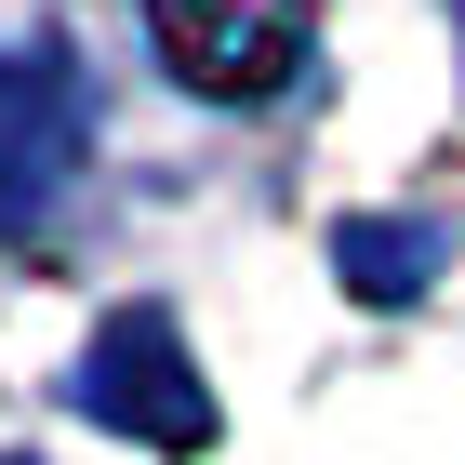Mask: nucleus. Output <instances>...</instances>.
I'll return each instance as SVG.
<instances>
[{
  "label": "nucleus",
  "mask_w": 465,
  "mask_h": 465,
  "mask_svg": "<svg viewBox=\"0 0 465 465\" xmlns=\"http://www.w3.org/2000/svg\"><path fill=\"white\" fill-rule=\"evenodd\" d=\"M146 27L200 94H266L306 54V0H146Z\"/></svg>",
  "instance_id": "f257e3e1"
},
{
  "label": "nucleus",
  "mask_w": 465,
  "mask_h": 465,
  "mask_svg": "<svg viewBox=\"0 0 465 465\" xmlns=\"http://www.w3.org/2000/svg\"><path fill=\"white\" fill-rule=\"evenodd\" d=\"M94 412H107V426H146L160 452H200V439H213V399L186 386V359H173L160 320H120L107 346H94Z\"/></svg>",
  "instance_id": "f03ea898"
},
{
  "label": "nucleus",
  "mask_w": 465,
  "mask_h": 465,
  "mask_svg": "<svg viewBox=\"0 0 465 465\" xmlns=\"http://www.w3.org/2000/svg\"><path fill=\"white\" fill-rule=\"evenodd\" d=\"M54 173H67V94L40 67H0V226L27 213Z\"/></svg>",
  "instance_id": "7ed1b4c3"
},
{
  "label": "nucleus",
  "mask_w": 465,
  "mask_h": 465,
  "mask_svg": "<svg viewBox=\"0 0 465 465\" xmlns=\"http://www.w3.org/2000/svg\"><path fill=\"white\" fill-rule=\"evenodd\" d=\"M439 266V226H346V280L359 292H426Z\"/></svg>",
  "instance_id": "20e7f679"
}]
</instances>
